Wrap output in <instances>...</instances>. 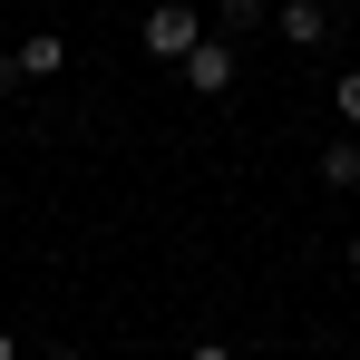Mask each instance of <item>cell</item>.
<instances>
[{
  "label": "cell",
  "mask_w": 360,
  "mask_h": 360,
  "mask_svg": "<svg viewBox=\"0 0 360 360\" xmlns=\"http://www.w3.org/2000/svg\"><path fill=\"white\" fill-rule=\"evenodd\" d=\"M136 39H146V59H156V68H185V49L205 39V10H195V0H156Z\"/></svg>",
  "instance_id": "cell-1"
},
{
  "label": "cell",
  "mask_w": 360,
  "mask_h": 360,
  "mask_svg": "<svg viewBox=\"0 0 360 360\" xmlns=\"http://www.w3.org/2000/svg\"><path fill=\"white\" fill-rule=\"evenodd\" d=\"M185 88H195V98H224V88H234V39H224V30H205V39L185 49Z\"/></svg>",
  "instance_id": "cell-2"
},
{
  "label": "cell",
  "mask_w": 360,
  "mask_h": 360,
  "mask_svg": "<svg viewBox=\"0 0 360 360\" xmlns=\"http://www.w3.org/2000/svg\"><path fill=\"white\" fill-rule=\"evenodd\" d=\"M273 30H283L292 49H321V39H331V10H321V0H273Z\"/></svg>",
  "instance_id": "cell-3"
},
{
  "label": "cell",
  "mask_w": 360,
  "mask_h": 360,
  "mask_svg": "<svg viewBox=\"0 0 360 360\" xmlns=\"http://www.w3.org/2000/svg\"><path fill=\"white\" fill-rule=\"evenodd\" d=\"M20 68H30V78H59V68H68V39H59V30H30V39H20Z\"/></svg>",
  "instance_id": "cell-4"
},
{
  "label": "cell",
  "mask_w": 360,
  "mask_h": 360,
  "mask_svg": "<svg viewBox=\"0 0 360 360\" xmlns=\"http://www.w3.org/2000/svg\"><path fill=\"white\" fill-rule=\"evenodd\" d=\"M321 185H331V195L360 185V136H331V146H321Z\"/></svg>",
  "instance_id": "cell-5"
},
{
  "label": "cell",
  "mask_w": 360,
  "mask_h": 360,
  "mask_svg": "<svg viewBox=\"0 0 360 360\" xmlns=\"http://www.w3.org/2000/svg\"><path fill=\"white\" fill-rule=\"evenodd\" d=\"M263 20H273V0H214V30H224V39H253Z\"/></svg>",
  "instance_id": "cell-6"
},
{
  "label": "cell",
  "mask_w": 360,
  "mask_h": 360,
  "mask_svg": "<svg viewBox=\"0 0 360 360\" xmlns=\"http://www.w3.org/2000/svg\"><path fill=\"white\" fill-rule=\"evenodd\" d=\"M331 108H341V117L360 127V68H351V78H331Z\"/></svg>",
  "instance_id": "cell-7"
},
{
  "label": "cell",
  "mask_w": 360,
  "mask_h": 360,
  "mask_svg": "<svg viewBox=\"0 0 360 360\" xmlns=\"http://www.w3.org/2000/svg\"><path fill=\"white\" fill-rule=\"evenodd\" d=\"M20 78H30V68H20V49H0V98H10Z\"/></svg>",
  "instance_id": "cell-8"
},
{
  "label": "cell",
  "mask_w": 360,
  "mask_h": 360,
  "mask_svg": "<svg viewBox=\"0 0 360 360\" xmlns=\"http://www.w3.org/2000/svg\"><path fill=\"white\" fill-rule=\"evenodd\" d=\"M185 360H234V341H195V351H185Z\"/></svg>",
  "instance_id": "cell-9"
},
{
  "label": "cell",
  "mask_w": 360,
  "mask_h": 360,
  "mask_svg": "<svg viewBox=\"0 0 360 360\" xmlns=\"http://www.w3.org/2000/svg\"><path fill=\"white\" fill-rule=\"evenodd\" d=\"M0 360H20V341H10V331H0Z\"/></svg>",
  "instance_id": "cell-10"
},
{
  "label": "cell",
  "mask_w": 360,
  "mask_h": 360,
  "mask_svg": "<svg viewBox=\"0 0 360 360\" xmlns=\"http://www.w3.org/2000/svg\"><path fill=\"white\" fill-rule=\"evenodd\" d=\"M351 273H360V224H351Z\"/></svg>",
  "instance_id": "cell-11"
},
{
  "label": "cell",
  "mask_w": 360,
  "mask_h": 360,
  "mask_svg": "<svg viewBox=\"0 0 360 360\" xmlns=\"http://www.w3.org/2000/svg\"><path fill=\"white\" fill-rule=\"evenodd\" d=\"M49 360H88V351H49Z\"/></svg>",
  "instance_id": "cell-12"
}]
</instances>
